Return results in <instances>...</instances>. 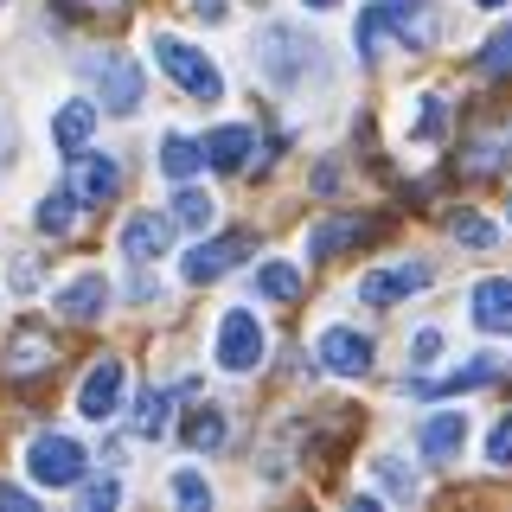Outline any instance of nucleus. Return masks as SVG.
<instances>
[{
  "instance_id": "31",
  "label": "nucleus",
  "mask_w": 512,
  "mask_h": 512,
  "mask_svg": "<svg viewBox=\"0 0 512 512\" xmlns=\"http://www.w3.org/2000/svg\"><path fill=\"white\" fill-rule=\"evenodd\" d=\"M77 493H84V512H109V506H116L122 500V487H116V480H77Z\"/></svg>"
},
{
  "instance_id": "35",
  "label": "nucleus",
  "mask_w": 512,
  "mask_h": 512,
  "mask_svg": "<svg viewBox=\"0 0 512 512\" xmlns=\"http://www.w3.org/2000/svg\"><path fill=\"white\" fill-rule=\"evenodd\" d=\"M186 13L199 26H224V20H231V7H224V0H186Z\"/></svg>"
},
{
  "instance_id": "32",
  "label": "nucleus",
  "mask_w": 512,
  "mask_h": 512,
  "mask_svg": "<svg viewBox=\"0 0 512 512\" xmlns=\"http://www.w3.org/2000/svg\"><path fill=\"white\" fill-rule=\"evenodd\" d=\"M378 480H384V487H391V493H397V500H416V474H404V468H397V461H391V455H384V461H378Z\"/></svg>"
},
{
  "instance_id": "6",
  "label": "nucleus",
  "mask_w": 512,
  "mask_h": 512,
  "mask_svg": "<svg viewBox=\"0 0 512 512\" xmlns=\"http://www.w3.org/2000/svg\"><path fill=\"white\" fill-rule=\"evenodd\" d=\"M84 77L103 90V109H116V116H135L141 109V64L135 58H122V52L84 58Z\"/></svg>"
},
{
  "instance_id": "4",
  "label": "nucleus",
  "mask_w": 512,
  "mask_h": 512,
  "mask_svg": "<svg viewBox=\"0 0 512 512\" xmlns=\"http://www.w3.org/2000/svg\"><path fill=\"white\" fill-rule=\"evenodd\" d=\"M26 474L58 493V487H77V480L90 474V455L71 436H58V429H39V436L26 442Z\"/></svg>"
},
{
  "instance_id": "3",
  "label": "nucleus",
  "mask_w": 512,
  "mask_h": 512,
  "mask_svg": "<svg viewBox=\"0 0 512 512\" xmlns=\"http://www.w3.org/2000/svg\"><path fill=\"white\" fill-rule=\"evenodd\" d=\"M148 52H154L160 71H167L173 84L192 96V103H224V71H218V64L205 58V52H192L186 39H173V32H154Z\"/></svg>"
},
{
  "instance_id": "12",
  "label": "nucleus",
  "mask_w": 512,
  "mask_h": 512,
  "mask_svg": "<svg viewBox=\"0 0 512 512\" xmlns=\"http://www.w3.org/2000/svg\"><path fill=\"white\" fill-rule=\"evenodd\" d=\"M416 448H423V461H461V448H468V410H436L416 429Z\"/></svg>"
},
{
  "instance_id": "2",
  "label": "nucleus",
  "mask_w": 512,
  "mask_h": 512,
  "mask_svg": "<svg viewBox=\"0 0 512 512\" xmlns=\"http://www.w3.org/2000/svg\"><path fill=\"white\" fill-rule=\"evenodd\" d=\"M314 52H320V45L301 26H288V20H269L263 32H256V71H263L276 90H301V84H308V71L320 64Z\"/></svg>"
},
{
  "instance_id": "13",
  "label": "nucleus",
  "mask_w": 512,
  "mask_h": 512,
  "mask_svg": "<svg viewBox=\"0 0 512 512\" xmlns=\"http://www.w3.org/2000/svg\"><path fill=\"white\" fill-rule=\"evenodd\" d=\"M468 308H474V327H480V333L506 340V333H512V282H506V276H487V282H474Z\"/></svg>"
},
{
  "instance_id": "9",
  "label": "nucleus",
  "mask_w": 512,
  "mask_h": 512,
  "mask_svg": "<svg viewBox=\"0 0 512 512\" xmlns=\"http://www.w3.org/2000/svg\"><path fill=\"white\" fill-rule=\"evenodd\" d=\"M429 263H397V269H365L359 276V301L365 308H397V301H410L416 288H429Z\"/></svg>"
},
{
  "instance_id": "10",
  "label": "nucleus",
  "mask_w": 512,
  "mask_h": 512,
  "mask_svg": "<svg viewBox=\"0 0 512 512\" xmlns=\"http://www.w3.org/2000/svg\"><path fill=\"white\" fill-rule=\"evenodd\" d=\"M314 359L327 365L333 378H365V372H372V340H365L359 327H327L314 340Z\"/></svg>"
},
{
  "instance_id": "25",
  "label": "nucleus",
  "mask_w": 512,
  "mask_h": 512,
  "mask_svg": "<svg viewBox=\"0 0 512 512\" xmlns=\"http://www.w3.org/2000/svg\"><path fill=\"white\" fill-rule=\"evenodd\" d=\"M301 288H308V282H301L295 263H263V269H256V295H263V301H295Z\"/></svg>"
},
{
  "instance_id": "29",
  "label": "nucleus",
  "mask_w": 512,
  "mask_h": 512,
  "mask_svg": "<svg viewBox=\"0 0 512 512\" xmlns=\"http://www.w3.org/2000/svg\"><path fill=\"white\" fill-rule=\"evenodd\" d=\"M480 71H493V77L512 71V26H500V32L487 39V52H480Z\"/></svg>"
},
{
  "instance_id": "18",
  "label": "nucleus",
  "mask_w": 512,
  "mask_h": 512,
  "mask_svg": "<svg viewBox=\"0 0 512 512\" xmlns=\"http://www.w3.org/2000/svg\"><path fill=\"white\" fill-rule=\"evenodd\" d=\"M58 352H52V333H39V327H20L13 333V346H7V372L13 378H32V372H45Z\"/></svg>"
},
{
  "instance_id": "8",
  "label": "nucleus",
  "mask_w": 512,
  "mask_h": 512,
  "mask_svg": "<svg viewBox=\"0 0 512 512\" xmlns=\"http://www.w3.org/2000/svg\"><path fill=\"white\" fill-rule=\"evenodd\" d=\"M122 384H128L122 359H96L90 372H84V384H77V416H90V423L122 416Z\"/></svg>"
},
{
  "instance_id": "24",
  "label": "nucleus",
  "mask_w": 512,
  "mask_h": 512,
  "mask_svg": "<svg viewBox=\"0 0 512 512\" xmlns=\"http://www.w3.org/2000/svg\"><path fill=\"white\" fill-rule=\"evenodd\" d=\"M199 167H205V148L192 135H167V141H160V173H167V180H192Z\"/></svg>"
},
{
  "instance_id": "16",
  "label": "nucleus",
  "mask_w": 512,
  "mask_h": 512,
  "mask_svg": "<svg viewBox=\"0 0 512 512\" xmlns=\"http://www.w3.org/2000/svg\"><path fill=\"white\" fill-rule=\"evenodd\" d=\"M199 148H205V160H212L218 173H244V160L256 154V128H244V122H231V128H212V135H205Z\"/></svg>"
},
{
  "instance_id": "5",
  "label": "nucleus",
  "mask_w": 512,
  "mask_h": 512,
  "mask_svg": "<svg viewBox=\"0 0 512 512\" xmlns=\"http://www.w3.org/2000/svg\"><path fill=\"white\" fill-rule=\"evenodd\" d=\"M263 352H269V333H263V320L250 308H224L218 314V365L224 372H256Z\"/></svg>"
},
{
  "instance_id": "14",
  "label": "nucleus",
  "mask_w": 512,
  "mask_h": 512,
  "mask_svg": "<svg viewBox=\"0 0 512 512\" xmlns=\"http://www.w3.org/2000/svg\"><path fill=\"white\" fill-rule=\"evenodd\" d=\"M167 237H173V218H154V212H135L122 224V256L135 269H148L154 256H167Z\"/></svg>"
},
{
  "instance_id": "34",
  "label": "nucleus",
  "mask_w": 512,
  "mask_h": 512,
  "mask_svg": "<svg viewBox=\"0 0 512 512\" xmlns=\"http://www.w3.org/2000/svg\"><path fill=\"white\" fill-rule=\"evenodd\" d=\"M487 461H493V468H512V416L487 436Z\"/></svg>"
},
{
  "instance_id": "21",
  "label": "nucleus",
  "mask_w": 512,
  "mask_h": 512,
  "mask_svg": "<svg viewBox=\"0 0 512 512\" xmlns=\"http://www.w3.org/2000/svg\"><path fill=\"white\" fill-rule=\"evenodd\" d=\"M359 237H372V224H365V218H320L314 231H308V256H333V250L359 244Z\"/></svg>"
},
{
  "instance_id": "7",
  "label": "nucleus",
  "mask_w": 512,
  "mask_h": 512,
  "mask_svg": "<svg viewBox=\"0 0 512 512\" xmlns=\"http://www.w3.org/2000/svg\"><path fill=\"white\" fill-rule=\"evenodd\" d=\"M64 160H71V186H64V192H71L77 205H109V199L122 192V167H116V154H96L90 141H84V148L64 154Z\"/></svg>"
},
{
  "instance_id": "38",
  "label": "nucleus",
  "mask_w": 512,
  "mask_h": 512,
  "mask_svg": "<svg viewBox=\"0 0 512 512\" xmlns=\"http://www.w3.org/2000/svg\"><path fill=\"white\" fill-rule=\"evenodd\" d=\"M474 7H506V0H474Z\"/></svg>"
},
{
  "instance_id": "30",
  "label": "nucleus",
  "mask_w": 512,
  "mask_h": 512,
  "mask_svg": "<svg viewBox=\"0 0 512 512\" xmlns=\"http://www.w3.org/2000/svg\"><path fill=\"white\" fill-rule=\"evenodd\" d=\"M173 500H180V506H212V487H205V474L180 468V474H173Z\"/></svg>"
},
{
  "instance_id": "19",
  "label": "nucleus",
  "mask_w": 512,
  "mask_h": 512,
  "mask_svg": "<svg viewBox=\"0 0 512 512\" xmlns=\"http://www.w3.org/2000/svg\"><path fill=\"white\" fill-rule=\"evenodd\" d=\"M167 218L180 224V231H212L218 199H212V192H199L192 180H180V192H173V205H167Z\"/></svg>"
},
{
  "instance_id": "11",
  "label": "nucleus",
  "mask_w": 512,
  "mask_h": 512,
  "mask_svg": "<svg viewBox=\"0 0 512 512\" xmlns=\"http://www.w3.org/2000/svg\"><path fill=\"white\" fill-rule=\"evenodd\" d=\"M244 250H250L244 237H212V244L199 237V244L180 256V276L186 282H218V276H231V269H237V256H244Z\"/></svg>"
},
{
  "instance_id": "20",
  "label": "nucleus",
  "mask_w": 512,
  "mask_h": 512,
  "mask_svg": "<svg viewBox=\"0 0 512 512\" xmlns=\"http://www.w3.org/2000/svg\"><path fill=\"white\" fill-rule=\"evenodd\" d=\"M173 397H180V391H141L135 397V416H128V423H135L141 442H160L173 429Z\"/></svg>"
},
{
  "instance_id": "1",
  "label": "nucleus",
  "mask_w": 512,
  "mask_h": 512,
  "mask_svg": "<svg viewBox=\"0 0 512 512\" xmlns=\"http://www.w3.org/2000/svg\"><path fill=\"white\" fill-rule=\"evenodd\" d=\"M436 7L429 0H372V7L359 13V26H352V45H359V58L372 64L378 58V39H397L404 52H429L436 45Z\"/></svg>"
},
{
  "instance_id": "37",
  "label": "nucleus",
  "mask_w": 512,
  "mask_h": 512,
  "mask_svg": "<svg viewBox=\"0 0 512 512\" xmlns=\"http://www.w3.org/2000/svg\"><path fill=\"white\" fill-rule=\"evenodd\" d=\"M308 7H314V13H327V7H340V0H308Z\"/></svg>"
},
{
  "instance_id": "28",
  "label": "nucleus",
  "mask_w": 512,
  "mask_h": 512,
  "mask_svg": "<svg viewBox=\"0 0 512 512\" xmlns=\"http://www.w3.org/2000/svg\"><path fill=\"white\" fill-rule=\"evenodd\" d=\"M448 231H455V244H468V250H493V237H500L480 212H461L455 224H448Z\"/></svg>"
},
{
  "instance_id": "23",
  "label": "nucleus",
  "mask_w": 512,
  "mask_h": 512,
  "mask_svg": "<svg viewBox=\"0 0 512 512\" xmlns=\"http://www.w3.org/2000/svg\"><path fill=\"white\" fill-rule=\"evenodd\" d=\"M493 378H500V359H487V352H480L474 365L448 372L442 384H416V391H423V397H455V391H480V384H493Z\"/></svg>"
},
{
  "instance_id": "26",
  "label": "nucleus",
  "mask_w": 512,
  "mask_h": 512,
  "mask_svg": "<svg viewBox=\"0 0 512 512\" xmlns=\"http://www.w3.org/2000/svg\"><path fill=\"white\" fill-rule=\"evenodd\" d=\"M32 224H39L45 237H71V224H77V199H71V192H52V199H39Z\"/></svg>"
},
{
  "instance_id": "17",
  "label": "nucleus",
  "mask_w": 512,
  "mask_h": 512,
  "mask_svg": "<svg viewBox=\"0 0 512 512\" xmlns=\"http://www.w3.org/2000/svg\"><path fill=\"white\" fill-rule=\"evenodd\" d=\"M90 135H96V103H90V96H71V103L52 116V148L58 154H77Z\"/></svg>"
},
{
  "instance_id": "22",
  "label": "nucleus",
  "mask_w": 512,
  "mask_h": 512,
  "mask_svg": "<svg viewBox=\"0 0 512 512\" xmlns=\"http://www.w3.org/2000/svg\"><path fill=\"white\" fill-rule=\"evenodd\" d=\"M180 436H186L192 455H212V448H224L231 423H224V410H218V404H205V410H192V416H186V429H180Z\"/></svg>"
},
{
  "instance_id": "36",
  "label": "nucleus",
  "mask_w": 512,
  "mask_h": 512,
  "mask_svg": "<svg viewBox=\"0 0 512 512\" xmlns=\"http://www.w3.org/2000/svg\"><path fill=\"white\" fill-rule=\"evenodd\" d=\"M0 506H13V512H20V506H32V500H26L20 487H0Z\"/></svg>"
},
{
  "instance_id": "33",
  "label": "nucleus",
  "mask_w": 512,
  "mask_h": 512,
  "mask_svg": "<svg viewBox=\"0 0 512 512\" xmlns=\"http://www.w3.org/2000/svg\"><path fill=\"white\" fill-rule=\"evenodd\" d=\"M436 352H442V327H423L410 340V365H436Z\"/></svg>"
},
{
  "instance_id": "15",
  "label": "nucleus",
  "mask_w": 512,
  "mask_h": 512,
  "mask_svg": "<svg viewBox=\"0 0 512 512\" xmlns=\"http://www.w3.org/2000/svg\"><path fill=\"white\" fill-rule=\"evenodd\" d=\"M52 308H58L64 320H103V308H109V282L90 269V276H77V282H64V288H58Z\"/></svg>"
},
{
  "instance_id": "39",
  "label": "nucleus",
  "mask_w": 512,
  "mask_h": 512,
  "mask_svg": "<svg viewBox=\"0 0 512 512\" xmlns=\"http://www.w3.org/2000/svg\"><path fill=\"white\" fill-rule=\"evenodd\" d=\"M0 7H7V0H0Z\"/></svg>"
},
{
  "instance_id": "27",
  "label": "nucleus",
  "mask_w": 512,
  "mask_h": 512,
  "mask_svg": "<svg viewBox=\"0 0 512 512\" xmlns=\"http://www.w3.org/2000/svg\"><path fill=\"white\" fill-rule=\"evenodd\" d=\"M448 128V103L442 96H423V109H416V122H410V141H436Z\"/></svg>"
}]
</instances>
